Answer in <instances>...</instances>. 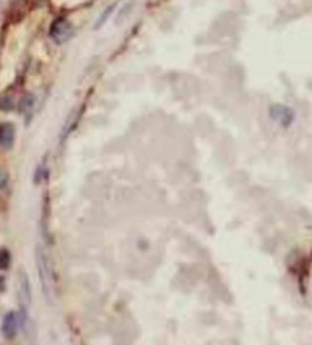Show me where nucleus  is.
<instances>
[{
    "instance_id": "f257e3e1",
    "label": "nucleus",
    "mask_w": 312,
    "mask_h": 345,
    "mask_svg": "<svg viewBox=\"0 0 312 345\" xmlns=\"http://www.w3.org/2000/svg\"><path fill=\"white\" fill-rule=\"evenodd\" d=\"M35 263H37L38 278L41 283L44 298L49 303H54V292H55L54 269H52V263H51L49 256H47V253L44 251L41 245H37V248H35Z\"/></svg>"
},
{
    "instance_id": "f03ea898",
    "label": "nucleus",
    "mask_w": 312,
    "mask_h": 345,
    "mask_svg": "<svg viewBox=\"0 0 312 345\" xmlns=\"http://www.w3.org/2000/svg\"><path fill=\"white\" fill-rule=\"evenodd\" d=\"M72 35H74V28H72V24L69 20L66 18H57L52 26H51V31H49V37L54 40V43L57 44H64L67 43Z\"/></svg>"
},
{
    "instance_id": "7ed1b4c3",
    "label": "nucleus",
    "mask_w": 312,
    "mask_h": 345,
    "mask_svg": "<svg viewBox=\"0 0 312 345\" xmlns=\"http://www.w3.org/2000/svg\"><path fill=\"white\" fill-rule=\"evenodd\" d=\"M17 297L20 301V309L28 312L31 301H32V290H31V281L28 278V274L25 271H20L18 274V289H17Z\"/></svg>"
},
{
    "instance_id": "20e7f679",
    "label": "nucleus",
    "mask_w": 312,
    "mask_h": 345,
    "mask_svg": "<svg viewBox=\"0 0 312 345\" xmlns=\"http://www.w3.org/2000/svg\"><path fill=\"white\" fill-rule=\"evenodd\" d=\"M270 116L274 122L280 123L283 128L291 127V123L294 122V111L285 105H271Z\"/></svg>"
},
{
    "instance_id": "39448f33",
    "label": "nucleus",
    "mask_w": 312,
    "mask_h": 345,
    "mask_svg": "<svg viewBox=\"0 0 312 345\" xmlns=\"http://www.w3.org/2000/svg\"><path fill=\"white\" fill-rule=\"evenodd\" d=\"M15 140V128L12 123H3L0 125V146L3 149H11Z\"/></svg>"
},
{
    "instance_id": "423d86ee",
    "label": "nucleus",
    "mask_w": 312,
    "mask_h": 345,
    "mask_svg": "<svg viewBox=\"0 0 312 345\" xmlns=\"http://www.w3.org/2000/svg\"><path fill=\"white\" fill-rule=\"evenodd\" d=\"M18 330V318L14 312H9L5 318H3V324H2V333L5 335V338L12 339L15 338Z\"/></svg>"
},
{
    "instance_id": "0eeeda50",
    "label": "nucleus",
    "mask_w": 312,
    "mask_h": 345,
    "mask_svg": "<svg viewBox=\"0 0 312 345\" xmlns=\"http://www.w3.org/2000/svg\"><path fill=\"white\" fill-rule=\"evenodd\" d=\"M34 104H35L34 96L32 94H25L21 97V102H20V111L23 114H29L34 110Z\"/></svg>"
},
{
    "instance_id": "6e6552de",
    "label": "nucleus",
    "mask_w": 312,
    "mask_h": 345,
    "mask_svg": "<svg viewBox=\"0 0 312 345\" xmlns=\"http://www.w3.org/2000/svg\"><path fill=\"white\" fill-rule=\"evenodd\" d=\"M114 8H116V3H111L108 8H105V11L102 12V15L99 17V20H98V23L94 24V29H99V28H102L104 24H105V21L110 18V15L113 14V11H114Z\"/></svg>"
},
{
    "instance_id": "1a4fd4ad",
    "label": "nucleus",
    "mask_w": 312,
    "mask_h": 345,
    "mask_svg": "<svg viewBox=\"0 0 312 345\" xmlns=\"http://www.w3.org/2000/svg\"><path fill=\"white\" fill-rule=\"evenodd\" d=\"M11 263V254L6 250H0V271L6 269Z\"/></svg>"
},
{
    "instance_id": "9d476101",
    "label": "nucleus",
    "mask_w": 312,
    "mask_h": 345,
    "mask_svg": "<svg viewBox=\"0 0 312 345\" xmlns=\"http://www.w3.org/2000/svg\"><path fill=\"white\" fill-rule=\"evenodd\" d=\"M8 184V175H6V172L0 169V189H3L6 187Z\"/></svg>"
}]
</instances>
